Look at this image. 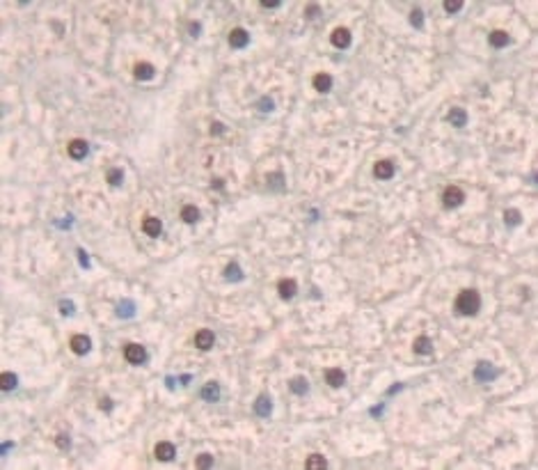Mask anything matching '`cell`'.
Wrapping results in <instances>:
<instances>
[{
    "mask_svg": "<svg viewBox=\"0 0 538 470\" xmlns=\"http://www.w3.org/2000/svg\"><path fill=\"white\" fill-rule=\"evenodd\" d=\"M67 151H69V156L74 158V161H83V158L87 156V151H90V145H87V140H83V138H74V140H69Z\"/></svg>",
    "mask_w": 538,
    "mask_h": 470,
    "instance_id": "obj_3",
    "label": "cell"
},
{
    "mask_svg": "<svg viewBox=\"0 0 538 470\" xmlns=\"http://www.w3.org/2000/svg\"><path fill=\"white\" fill-rule=\"evenodd\" d=\"M261 7H266V10H275V7H280V3H277V0H264Z\"/></svg>",
    "mask_w": 538,
    "mask_h": 470,
    "instance_id": "obj_37",
    "label": "cell"
},
{
    "mask_svg": "<svg viewBox=\"0 0 538 470\" xmlns=\"http://www.w3.org/2000/svg\"><path fill=\"white\" fill-rule=\"evenodd\" d=\"M154 454H156L158 461H172L177 456V447L172 443H167V440H161V443L154 447Z\"/></svg>",
    "mask_w": 538,
    "mask_h": 470,
    "instance_id": "obj_9",
    "label": "cell"
},
{
    "mask_svg": "<svg viewBox=\"0 0 538 470\" xmlns=\"http://www.w3.org/2000/svg\"><path fill=\"white\" fill-rule=\"evenodd\" d=\"M465 202V193L463 188H458V186H447L444 193H442V204L447 206V209H456Z\"/></svg>",
    "mask_w": 538,
    "mask_h": 470,
    "instance_id": "obj_2",
    "label": "cell"
},
{
    "mask_svg": "<svg viewBox=\"0 0 538 470\" xmlns=\"http://www.w3.org/2000/svg\"><path fill=\"white\" fill-rule=\"evenodd\" d=\"M250 44V35L245 28H234L232 33H229V46L232 49H245Z\"/></svg>",
    "mask_w": 538,
    "mask_h": 470,
    "instance_id": "obj_6",
    "label": "cell"
},
{
    "mask_svg": "<svg viewBox=\"0 0 538 470\" xmlns=\"http://www.w3.org/2000/svg\"><path fill=\"white\" fill-rule=\"evenodd\" d=\"M277 292H280V298L289 301V298L296 296V292H298V282H296V280H291V278H284V280L277 282Z\"/></svg>",
    "mask_w": 538,
    "mask_h": 470,
    "instance_id": "obj_12",
    "label": "cell"
},
{
    "mask_svg": "<svg viewBox=\"0 0 538 470\" xmlns=\"http://www.w3.org/2000/svg\"><path fill=\"white\" fill-rule=\"evenodd\" d=\"M142 232L147 234V237H161V232H163V222H161V218H156V216H147L145 220H142Z\"/></svg>",
    "mask_w": 538,
    "mask_h": 470,
    "instance_id": "obj_10",
    "label": "cell"
},
{
    "mask_svg": "<svg viewBox=\"0 0 538 470\" xmlns=\"http://www.w3.org/2000/svg\"><path fill=\"white\" fill-rule=\"evenodd\" d=\"M17 383H19V378H17V374L14 372H3L0 374V390L10 392V390L17 388Z\"/></svg>",
    "mask_w": 538,
    "mask_h": 470,
    "instance_id": "obj_24",
    "label": "cell"
},
{
    "mask_svg": "<svg viewBox=\"0 0 538 470\" xmlns=\"http://www.w3.org/2000/svg\"><path fill=\"white\" fill-rule=\"evenodd\" d=\"M394 172H396V168H394L392 161H378L376 165H373V174H376L378 179H392Z\"/></svg>",
    "mask_w": 538,
    "mask_h": 470,
    "instance_id": "obj_14",
    "label": "cell"
},
{
    "mask_svg": "<svg viewBox=\"0 0 538 470\" xmlns=\"http://www.w3.org/2000/svg\"><path fill=\"white\" fill-rule=\"evenodd\" d=\"M213 342H215V335L211 333L209 328H202V330L195 333V346L202 349V351H209L211 346H213Z\"/></svg>",
    "mask_w": 538,
    "mask_h": 470,
    "instance_id": "obj_11",
    "label": "cell"
},
{
    "mask_svg": "<svg viewBox=\"0 0 538 470\" xmlns=\"http://www.w3.org/2000/svg\"><path fill=\"white\" fill-rule=\"evenodd\" d=\"M55 443H58V447H60V449H67V447L71 445V440H69V436H65V433H62V436L55 438Z\"/></svg>",
    "mask_w": 538,
    "mask_h": 470,
    "instance_id": "obj_34",
    "label": "cell"
},
{
    "mask_svg": "<svg viewBox=\"0 0 538 470\" xmlns=\"http://www.w3.org/2000/svg\"><path fill=\"white\" fill-rule=\"evenodd\" d=\"M60 312H62V314H71V312H74V303H71V301H60Z\"/></svg>",
    "mask_w": 538,
    "mask_h": 470,
    "instance_id": "obj_33",
    "label": "cell"
},
{
    "mask_svg": "<svg viewBox=\"0 0 538 470\" xmlns=\"http://www.w3.org/2000/svg\"><path fill=\"white\" fill-rule=\"evenodd\" d=\"M124 358L131 362V365H142L147 360V351L142 349L140 344H126L124 346Z\"/></svg>",
    "mask_w": 538,
    "mask_h": 470,
    "instance_id": "obj_4",
    "label": "cell"
},
{
    "mask_svg": "<svg viewBox=\"0 0 538 470\" xmlns=\"http://www.w3.org/2000/svg\"><path fill=\"white\" fill-rule=\"evenodd\" d=\"M481 310V296L476 289H463L456 296V312L463 317H474Z\"/></svg>",
    "mask_w": 538,
    "mask_h": 470,
    "instance_id": "obj_1",
    "label": "cell"
},
{
    "mask_svg": "<svg viewBox=\"0 0 538 470\" xmlns=\"http://www.w3.org/2000/svg\"><path fill=\"white\" fill-rule=\"evenodd\" d=\"M117 314H119V317H133V303H131V301L119 303Z\"/></svg>",
    "mask_w": 538,
    "mask_h": 470,
    "instance_id": "obj_30",
    "label": "cell"
},
{
    "mask_svg": "<svg viewBox=\"0 0 538 470\" xmlns=\"http://www.w3.org/2000/svg\"><path fill=\"white\" fill-rule=\"evenodd\" d=\"M312 85H314L316 92H330V90H332V76L330 74H316L314 76V81H312Z\"/></svg>",
    "mask_w": 538,
    "mask_h": 470,
    "instance_id": "obj_17",
    "label": "cell"
},
{
    "mask_svg": "<svg viewBox=\"0 0 538 470\" xmlns=\"http://www.w3.org/2000/svg\"><path fill=\"white\" fill-rule=\"evenodd\" d=\"M225 278L229 282H238V280H243V271H241V266L238 264H227V269H225Z\"/></svg>",
    "mask_w": 538,
    "mask_h": 470,
    "instance_id": "obj_26",
    "label": "cell"
},
{
    "mask_svg": "<svg viewBox=\"0 0 538 470\" xmlns=\"http://www.w3.org/2000/svg\"><path fill=\"white\" fill-rule=\"evenodd\" d=\"M289 388L291 392H296V395H305L307 390H309V381L305 376H293L289 381Z\"/></svg>",
    "mask_w": 538,
    "mask_h": 470,
    "instance_id": "obj_22",
    "label": "cell"
},
{
    "mask_svg": "<svg viewBox=\"0 0 538 470\" xmlns=\"http://www.w3.org/2000/svg\"><path fill=\"white\" fill-rule=\"evenodd\" d=\"M211 133H222V124H213V129H211Z\"/></svg>",
    "mask_w": 538,
    "mask_h": 470,
    "instance_id": "obj_41",
    "label": "cell"
},
{
    "mask_svg": "<svg viewBox=\"0 0 538 470\" xmlns=\"http://www.w3.org/2000/svg\"><path fill=\"white\" fill-rule=\"evenodd\" d=\"M412 349H414V353H419V356H428V353H433V342L426 335H421L412 342Z\"/></svg>",
    "mask_w": 538,
    "mask_h": 470,
    "instance_id": "obj_20",
    "label": "cell"
},
{
    "mask_svg": "<svg viewBox=\"0 0 538 470\" xmlns=\"http://www.w3.org/2000/svg\"><path fill=\"white\" fill-rule=\"evenodd\" d=\"M213 465V456L211 454H199L197 459H195V468H211Z\"/></svg>",
    "mask_w": 538,
    "mask_h": 470,
    "instance_id": "obj_29",
    "label": "cell"
},
{
    "mask_svg": "<svg viewBox=\"0 0 538 470\" xmlns=\"http://www.w3.org/2000/svg\"><path fill=\"white\" fill-rule=\"evenodd\" d=\"M69 346H71V351H74L76 356H85V353H90L92 342H90V337L87 335H74L71 337V342H69Z\"/></svg>",
    "mask_w": 538,
    "mask_h": 470,
    "instance_id": "obj_8",
    "label": "cell"
},
{
    "mask_svg": "<svg viewBox=\"0 0 538 470\" xmlns=\"http://www.w3.org/2000/svg\"><path fill=\"white\" fill-rule=\"evenodd\" d=\"M488 42H490L492 49H504V46H508L511 37H508V33H504V30H492L490 37H488Z\"/></svg>",
    "mask_w": 538,
    "mask_h": 470,
    "instance_id": "obj_18",
    "label": "cell"
},
{
    "mask_svg": "<svg viewBox=\"0 0 538 470\" xmlns=\"http://www.w3.org/2000/svg\"><path fill=\"white\" fill-rule=\"evenodd\" d=\"M497 369H492V365L490 362H483L481 360L479 365H476V369H474V378L476 381H481V383H488V381H492V378L497 376Z\"/></svg>",
    "mask_w": 538,
    "mask_h": 470,
    "instance_id": "obj_7",
    "label": "cell"
},
{
    "mask_svg": "<svg viewBox=\"0 0 538 470\" xmlns=\"http://www.w3.org/2000/svg\"><path fill=\"white\" fill-rule=\"evenodd\" d=\"M270 411H273V404H270L268 395H259L257 401H254V413L259 417H270Z\"/></svg>",
    "mask_w": 538,
    "mask_h": 470,
    "instance_id": "obj_15",
    "label": "cell"
},
{
    "mask_svg": "<svg viewBox=\"0 0 538 470\" xmlns=\"http://www.w3.org/2000/svg\"><path fill=\"white\" fill-rule=\"evenodd\" d=\"M330 42H332L334 49H348L350 46V30L348 28H334L332 35H330Z\"/></svg>",
    "mask_w": 538,
    "mask_h": 470,
    "instance_id": "obj_5",
    "label": "cell"
},
{
    "mask_svg": "<svg viewBox=\"0 0 538 470\" xmlns=\"http://www.w3.org/2000/svg\"><path fill=\"white\" fill-rule=\"evenodd\" d=\"M447 122L460 129V126L467 124V113H465L463 108H451L449 110V115H447Z\"/></svg>",
    "mask_w": 538,
    "mask_h": 470,
    "instance_id": "obj_19",
    "label": "cell"
},
{
    "mask_svg": "<svg viewBox=\"0 0 538 470\" xmlns=\"http://www.w3.org/2000/svg\"><path fill=\"white\" fill-rule=\"evenodd\" d=\"M463 10V3H460V0H447V3H444V12H447V14H456V12H460Z\"/></svg>",
    "mask_w": 538,
    "mask_h": 470,
    "instance_id": "obj_31",
    "label": "cell"
},
{
    "mask_svg": "<svg viewBox=\"0 0 538 470\" xmlns=\"http://www.w3.org/2000/svg\"><path fill=\"white\" fill-rule=\"evenodd\" d=\"M504 220H506V225L515 227V225H520L522 222V213L517 209H506L504 211Z\"/></svg>",
    "mask_w": 538,
    "mask_h": 470,
    "instance_id": "obj_27",
    "label": "cell"
},
{
    "mask_svg": "<svg viewBox=\"0 0 538 470\" xmlns=\"http://www.w3.org/2000/svg\"><path fill=\"white\" fill-rule=\"evenodd\" d=\"M202 399L204 401H218L220 399V388L215 381H209V383L202 388Z\"/></svg>",
    "mask_w": 538,
    "mask_h": 470,
    "instance_id": "obj_21",
    "label": "cell"
},
{
    "mask_svg": "<svg viewBox=\"0 0 538 470\" xmlns=\"http://www.w3.org/2000/svg\"><path fill=\"white\" fill-rule=\"evenodd\" d=\"M181 218H183V222L195 225V222L199 220V209H197V206H193V204H186L181 209Z\"/></svg>",
    "mask_w": 538,
    "mask_h": 470,
    "instance_id": "obj_25",
    "label": "cell"
},
{
    "mask_svg": "<svg viewBox=\"0 0 538 470\" xmlns=\"http://www.w3.org/2000/svg\"><path fill=\"white\" fill-rule=\"evenodd\" d=\"M410 23H412L414 28L424 26V14H421V10H412V12H410Z\"/></svg>",
    "mask_w": 538,
    "mask_h": 470,
    "instance_id": "obj_32",
    "label": "cell"
},
{
    "mask_svg": "<svg viewBox=\"0 0 538 470\" xmlns=\"http://www.w3.org/2000/svg\"><path fill=\"white\" fill-rule=\"evenodd\" d=\"M78 260H81V266L83 269H87L90 266V257H87V253L83 248H78Z\"/></svg>",
    "mask_w": 538,
    "mask_h": 470,
    "instance_id": "obj_36",
    "label": "cell"
},
{
    "mask_svg": "<svg viewBox=\"0 0 538 470\" xmlns=\"http://www.w3.org/2000/svg\"><path fill=\"white\" fill-rule=\"evenodd\" d=\"M154 74H156V69H154V65H149V62H138L133 69V76L138 81H151Z\"/></svg>",
    "mask_w": 538,
    "mask_h": 470,
    "instance_id": "obj_16",
    "label": "cell"
},
{
    "mask_svg": "<svg viewBox=\"0 0 538 470\" xmlns=\"http://www.w3.org/2000/svg\"><path fill=\"white\" fill-rule=\"evenodd\" d=\"M199 30H202L199 23H190V35H193V37H199Z\"/></svg>",
    "mask_w": 538,
    "mask_h": 470,
    "instance_id": "obj_39",
    "label": "cell"
},
{
    "mask_svg": "<svg viewBox=\"0 0 538 470\" xmlns=\"http://www.w3.org/2000/svg\"><path fill=\"white\" fill-rule=\"evenodd\" d=\"M99 406H101V411H110V408H113V401L106 397V399H101V404H99Z\"/></svg>",
    "mask_w": 538,
    "mask_h": 470,
    "instance_id": "obj_40",
    "label": "cell"
},
{
    "mask_svg": "<svg viewBox=\"0 0 538 470\" xmlns=\"http://www.w3.org/2000/svg\"><path fill=\"white\" fill-rule=\"evenodd\" d=\"M106 181H110L113 186H119L122 181H124V170H119V168L108 170V172H106Z\"/></svg>",
    "mask_w": 538,
    "mask_h": 470,
    "instance_id": "obj_28",
    "label": "cell"
},
{
    "mask_svg": "<svg viewBox=\"0 0 538 470\" xmlns=\"http://www.w3.org/2000/svg\"><path fill=\"white\" fill-rule=\"evenodd\" d=\"M305 14H307V19H316L318 14H321V7H318V5H309L305 10Z\"/></svg>",
    "mask_w": 538,
    "mask_h": 470,
    "instance_id": "obj_35",
    "label": "cell"
},
{
    "mask_svg": "<svg viewBox=\"0 0 538 470\" xmlns=\"http://www.w3.org/2000/svg\"><path fill=\"white\" fill-rule=\"evenodd\" d=\"M305 468L307 470H325L328 468V461H325V456H321V454H312V456H307Z\"/></svg>",
    "mask_w": 538,
    "mask_h": 470,
    "instance_id": "obj_23",
    "label": "cell"
},
{
    "mask_svg": "<svg viewBox=\"0 0 538 470\" xmlns=\"http://www.w3.org/2000/svg\"><path fill=\"white\" fill-rule=\"evenodd\" d=\"M325 383H330L332 388H341V385L346 383V374H344V369H339V367H330V369H325Z\"/></svg>",
    "mask_w": 538,
    "mask_h": 470,
    "instance_id": "obj_13",
    "label": "cell"
},
{
    "mask_svg": "<svg viewBox=\"0 0 538 470\" xmlns=\"http://www.w3.org/2000/svg\"><path fill=\"white\" fill-rule=\"evenodd\" d=\"M259 106H261V110H273V101H270V99H261Z\"/></svg>",
    "mask_w": 538,
    "mask_h": 470,
    "instance_id": "obj_38",
    "label": "cell"
}]
</instances>
